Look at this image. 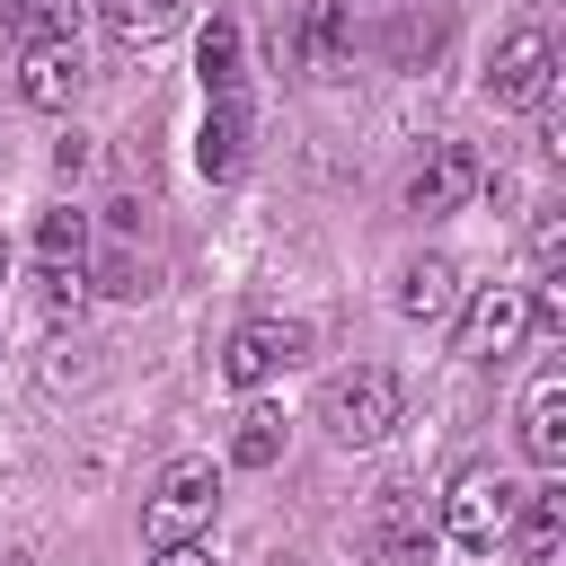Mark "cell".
<instances>
[{
    "label": "cell",
    "instance_id": "1",
    "mask_svg": "<svg viewBox=\"0 0 566 566\" xmlns=\"http://www.w3.org/2000/svg\"><path fill=\"white\" fill-rule=\"evenodd\" d=\"M398 416H407V389H398V371H389V363H354V371H336V380L318 389V424H327L345 451L389 442V433H398Z\"/></svg>",
    "mask_w": 566,
    "mask_h": 566
},
{
    "label": "cell",
    "instance_id": "2",
    "mask_svg": "<svg viewBox=\"0 0 566 566\" xmlns=\"http://www.w3.org/2000/svg\"><path fill=\"white\" fill-rule=\"evenodd\" d=\"M513 513H522V486H513L504 469L469 460V469L451 478V495H442L433 531H442L451 548H469V557H495V548H504V531H513Z\"/></svg>",
    "mask_w": 566,
    "mask_h": 566
},
{
    "label": "cell",
    "instance_id": "3",
    "mask_svg": "<svg viewBox=\"0 0 566 566\" xmlns=\"http://www.w3.org/2000/svg\"><path fill=\"white\" fill-rule=\"evenodd\" d=\"M212 513H221V469L186 451V460L159 469V486H150V504H142V531H150V548H159V539H203Z\"/></svg>",
    "mask_w": 566,
    "mask_h": 566
},
{
    "label": "cell",
    "instance_id": "4",
    "mask_svg": "<svg viewBox=\"0 0 566 566\" xmlns=\"http://www.w3.org/2000/svg\"><path fill=\"white\" fill-rule=\"evenodd\" d=\"M548 88H557V35H548V18H522V27L495 44V62H486V106L531 115Z\"/></svg>",
    "mask_w": 566,
    "mask_h": 566
},
{
    "label": "cell",
    "instance_id": "5",
    "mask_svg": "<svg viewBox=\"0 0 566 566\" xmlns=\"http://www.w3.org/2000/svg\"><path fill=\"white\" fill-rule=\"evenodd\" d=\"M460 354L469 363H504L531 345V292L522 283H486V292H460Z\"/></svg>",
    "mask_w": 566,
    "mask_h": 566
},
{
    "label": "cell",
    "instance_id": "6",
    "mask_svg": "<svg viewBox=\"0 0 566 566\" xmlns=\"http://www.w3.org/2000/svg\"><path fill=\"white\" fill-rule=\"evenodd\" d=\"M310 354V327L301 318H248V327H230V345H221V380L230 389H265L274 371H292Z\"/></svg>",
    "mask_w": 566,
    "mask_h": 566
},
{
    "label": "cell",
    "instance_id": "7",
    "mask_svg": "<svg viewBox=\"0 0 566 566\" xmlns=\"http://www.w3.org/2000/svg\"><path fill=\"white\" fill-rule=\"evenodd\" d=\"M363 539H371V557L380 566H424L433 557V504H424V486H380L371 495V522H363Z\"/></svg>",
    "mask_w": 566,
    "mask_h": 566
},
{
    "label": "cell",
    "instance_id": "8",
    "mask_svg": "<svg viewBox=\"0 0 566 566\" xmlns=\"http://www.w3.org/2000/svg\"><path fill=\"white\" fill-rule=\"evenodd\" d=\"M478 186H486L478 150H469V142H433V150L407 168V212H424V221H433V212H460Z\"/></svg>",
    "mask_w": 566,
    "mask_h": 566
},
{
    "label": "cell",
    "instance_id": "9",
    "mask_svg": "<svg viewBox=\"0 0 566 566\" xmlns=\"http://www.w3.org/2000/svg\"><path fill=\"white\" fill-rule=\"evenodd\" d=\"M80 44L71 35H27V53H18V97L27 106H44V115H71V97H80Z\"/></svg>",
    "mask_w": 566,
    "mask_h": 566
},
{
    "label": "cell",
    "instance_id": "10",
    "mask_svg": "<svg viewBox=\"0 0 566 566\" xmlns=\"http://www.w3.org/2000/svg\"><path fill=\"white\" fill-rule=\"evenodd\" d=\"M451 310H460V265H451V256H407V265H398V318L442 327Z\"/></svg>",
    "mask_w": 566,
    "mask_h": 566
},
{
    "label": "cell",
    "instance_id": "11",
    "mask_svg": "<svg viewBox=\"0 0 566 566\" xmlns=\"http://www.w3.org/2000/svg\"><path fill=\"white\" fill-rule=\"evenodd\" d=\"M522 451L531 469H566V371H539L522 398Z\"/></svg>",
    "mask_w": 566,
    "mask_h": 566
},
{
    "label": "cell",
    "instance_id": "12",
    "mask_svg": "<svg viewBox=\"0 0 566 566\" xmlns=\"http://www.w3.org/2000/svg\"><path fill=\"white\" fill-rule=\"evenodd\" d=\"M292 62L310 80H336V62H345V0H301L292 9Z\"/></svg>",
    "mask_w": 566,
    "mask_h": 566
},
{
    "label": "cell",
    "instance_id": "13",
    "mask_svg": "<svg viewBox=\"0 0 566 566\" xmlns=\"http://www.w3.org/2000/svg\"><path fill=\"white\" fill-rule=\"evenodd\" d=\"M239 159H248V106L239 97H212L203 106V133H195V168L221 186V177H239Z\"/></svg>",
    "mask_w": 566,
    "mask_h": 566
},
{
    "label": "cell",
    "instance_id": "14",
    "mask_svg": "<svg viewBox=\"0 0 566 566\" xmlns=\"http://www.w3.org/2000/svg\"><path fill=\"white\" fill-rule=\"evenodd\" d=\"M557 539H566V495H557V486L522 495V513H513V531H504L513 566H548V557H557Z\"/></svg>",
    "mask_w": 566,
    "mask_h": 566
},
{
    "label": "cell",
    "instance_id": "15",
    "mask_svg": "<svg viewBox=\"0 0 566 566\" xmlns=\"http://www.w3.org/2000/svg\"><path fill=\"white\" fill-rule=\"evenodd\" d=\"M35 265L44 274H88V212H71V203L44 212L35 221Z\"/></svg>",
    "mask_w": 566,
    "mask_h": 566
},
{
    "label": "cell",
    "instance_id": "16",
    "mask_svg": "<svg viewBox=\"0 0 566 566\" xmlns=\"http://www.w3.org/2000/svg\"><path fill=\"white\" fill-rule=\"evenodd\" d=\"M97 18H106L115 44H159V35L186 18V0H97Z\"/></svg>",
    "mask_w": 566,
    "mask_h": 566
},
{
    "label": "cell",
    "instance_id": "17",
    "mask_svg": "<svg viewBox=\"0 0 566 566\" xmlns=\"http://www.w3.org/2000/svg\"><path fill=\"white\" fill-rule=\"evenodd\" d=\"M195 71H203V97H239V27H230V18H212V27H203Z\"/></svg>",
    "mask_w": 566,
    "mask_h": 566
},
{
    "label": "cell",
    "instance_id": "18",
    "mask_svg": "<svg viewBox=\"0 0 566 566\" xmlns=\"http://www.w3.org/2000/svg\"><path fill=\"white\" fill-rule=\"evenodd\" d=\"M230 460H239V469H274V460H283V416H274V407H248L239 433H230Z\"/></svg>",
    "mask_w": 566,
    "mask_h": 566
},
{
    "label": "cell",
    "instance_id": "19",
    "mask_svg": "<svg viewBox=\"0 0 566 566\" xmlns=\"http://www.w3.org/2000/svg\"><path fill=\"white\" fill-rule=\"evenodd\" d=\"M531 265H539V274H557V265H566V212H557V203H548V212H531Z\"/></svg>",
    "mask_w": 566,
    "mask_h": 566
},
{
    "label": "cell",
    "instance_id": "20",
    "mask_svg": "<svg viewBox=\"0 0 566 566\" xmlns=\"http://www.w3.org/2000/svg\"><path fill=\"white\" fill-rule=\"evenodd\" d=\"M106 292H115V301H142V292H150V265H142V256H106Z\"/></svg>",
    "mask_w": 566,
    "mask_h": 566
},
{
    "label": "cell",
    "instance_id": "21",
    "mask_svg": "<svg viewBox=\"0 0 566 566\" xmlns=\"http://www.w3.org/2000/svg\"><path fill=\"white\" fill-rule=\"evenodd\" d=\"M150 566H212V548H203V539H159Z\"/></svg>",
    "mask_w": 566,
    "mask_h": 566
},
{
    "label": "cell",
    "instance_id": "22",
    "mask_svg": "<svg viewBox=\"0 0 566 566\" xmlns=\"http://www.w3.org/2000/svg\"><path fill=\"white\" fill-rule=\"evenodd\" d=\"M88 159H97V150H88V133H62V142H53V168H62V177H80Z\"/></svg>",
    "mask_w": 566,
    "mask_h": 566
},
{
    "label": "cell",
    "instance_id": "23",
    "mask_svg": "<svg viewBox=\"0 0 566 566\" xmlns=\"http://www.w3.org/2000/svg\"><path fill=\"white\" fill-rule=\"evenodd\" d=\"M0 283H9V239H0Z\"/></svg>",
    "mask_w": 566,
    "mask_h": 566
},
{
    "label": "cell",
    "instance_id": "24",
    "mask_svg": "<svg viewBox=\"0 0 566 566\" xmlns=\"http://www.w3.org/2000/svg\"><path fill=\"white\" fill-rule=\"evenodd\" d=\"M265 566H292V557H265Z\"/></svg>",
    "mask_w": 566,
    "mask_h": 566
},
{
    "label": "cell",
    "instance_id": "25",
    "mask_svg": "<svg viewBox=\"0 0 566 566\" xmlns=\"http://www.w3.org/2000/svg\"><path fill=\"white\" fill-rule=\"evenodd\" d=\"M0 566H18V557H0Z\"/></svg>",
    "mask_w": 566,
    "mask_h": 566
}]
</instances>
